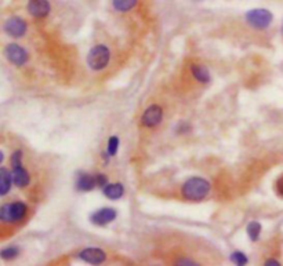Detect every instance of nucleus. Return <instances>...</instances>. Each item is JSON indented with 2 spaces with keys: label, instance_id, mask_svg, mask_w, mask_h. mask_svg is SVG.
Listing matches in <instances>:
<instances>
[{
  "label": "nucleus",
  "instance_id": "1",
  "mask_svg": "<svg viewBox=\"0 0 283 266\" xmlns=\"http://www.w3.org/2000/svg\"><path fill=\"white\" fill-rule=\"evenodd\" d=\"M210 183L202 177H192L188 181H185L181 186V195L184 199L191 201H201L206 199L207 195L210 193Z\"/></svg>",
  "mask_w": 283,
  "mask_h": 266
},
{
  "label": "nucleus",
  "instance_id": "2",
  "mask_svg": "<svg viewBox=\"0 0 283 266\" xmlns=\"http://www.w3.org/2000/svg\"><path fill=\"white\" fill-rule=\"evenodd\" d=\"M28 214V206L24 201L4 203L0 206V222L3 224H17L25 219Z\"/></svg>",
  "mask_w": 283,
  "mask_h": 266
},
{
  "label": "nucleus",
  "instance_id": "3",
  "mask_svg": "<svg viewBox=\"0 0 283 266\" xmlns=\"http://www.w3.org/2000/svg\"><path fill=\"white\" fill-rule=\"evenodd\" d=\"M109 58H111L109 48L104 44H97L87 54V65L93 71H102L108 65Z\"/></svg>",
  "mask_w": 283,
  "mask_h": 266
},
{
  "label": "nucleus",
  "instance_id": "4",
  "mask_svg": "<svg viewBox=\"0 0 283 266\" xmlns=\"http://www.w3.org/2000/svg\"><path fill=\"white\" fill-rule=\"evenodd\" d=\"M274 15L267 8H253L246 12V21L254 29L264 30L272 24Z\"/></svg>",
  "mask_w": 283,
  "mask_h": 266
},
{
  "label": "nucleus",
  "instance_id": "5",
  "mask_svg": "<svg viewBox=\"0 0 283 266\" xmlns=\"http://www.w3.org/2000/svg\"><path fill=\"white\" fill-rule=\"evenodd\" d=\"M4 57L6 59L14 66H24L28 59H29V54L25 50L22 46H19L17 43H8L4 47Z\"/></svg>",
  "mask_w": 283,
  "mask_h": 266
},
{
  "label": "nucleus",
  "instance_id": "6",
  "mask_svg": "<svg viewBox=\"0 0 283 266\" xmlns=\"http://www.w3.org/2000/svg\"><path fill=\"white\" fill-rule=\"evenodd\" d=\"M3 29H4V32L8 36L18 39V37H22L26 33L28 25H26V21H25L24 18L15 15V17H10L7 19L6 22H4Z\"/></svg>",
  "mask_w": 283,
  "mask_h": 266
},
{
  "label": "nucleus",
  "instance_id": "7",
  "mask_svg": "<svg viewBox=\"0 0 283 266\" xmlns=\"http://www.w3.org/2000/svg\"><path fill=\"white\" fill-rule=\"evenodd\" d=\"M163 119V109L160 105H151L145 109V112L142 113L141 123L142 126H145L148 129H152L160 125Z\"/></svg>",
  "mask_w": 283,
  "mask_h": 266
},
{
  "label": "nucleus",
  "instance_id": "8",
  "mask_svg": "<svg viewBox=\"0 0 283 266\" xmlns=\"http://www.w3.org/2000/svg\"><path fill=\"white\" fill-rule=\"evenodd\" d=\"M77 258H79V260H82L83 262H86V264H91V265H100V264H102V262H105L106 254L104 250L95 249V247H90V249L82 250V251L77 254Z\"/></svg>",
  "mask_w": 283,
  "mask_h": 266
},
{
  "label": "nucleus",
  "instance_id": "9",
  "mask_svg": "<svg viewBox=\"0 0 283 266\" xmlns=\"http://www.w3.org/2000/svg\"><path fill=\"white\" fill-rule=\"evenodd\" d=\"M118 217V213L116 210L112 207H104L97 210L94 213L91 214L90 217V221L94 225H98V226H104V225H108L113 222Z\"/></svg>",
  "mask_w": 283,
  "mask_h": 266
},
{
  "label": "nucleus",
  "instance_id": "10",
  "mask_svg": "<svg viewBox=\"0 0 283 266\" xmlns=\"http://www.w3.org/2000/svg\"><path fill=\"white\" fill-rule=\"evenodd\" d=\"M51 10L48 0H29L28 1V12L35 18L47 17Z\"/></svg>",
  "mask_w": 283,
  "mask_h": 266
},
{
  "label": "nucleus",
  "instance_id": "11",
  "mask_svg": "<svg viewBox=\"0 0 283 266\" xmlns=\"http://www.w3.org/2000/svg\"><path fill=\"white\" fill-rule=\"evenodd\" d=\"M12 182L17 188H26L30 183V175L28 170L25 168L24 164H18V166L11 167Z\"/></svg>",
  "mask_w": 283,
  "mask_h": 266
},
{
  "label": "nucleus",
  "instance_id": "12",
  "mask_svg": "<svg viewBox=\"0 0 283 266\" xmlns=\"http://www.w3.org/2000/svg\"><path fill=\"white\" fill-rule=\"evenodd\" d=\"M97 188L95 175H91L89 172H80L76 179V189L80 192H90Z\"/></svg>",
  "mask_w": 283,
  "mask_h": 266
},
{
  "label": "nucleus",
  "instance_id": "13",
  "mask_svg": "<svg viewBox=\"0 0 283 266\" xmlns=\"http://www.w3.org/2000/svg\"><path fill=\"white\" fill-rule=\"evenodd\" d=\"M12 175L4 167H0V197L10 193L12 186Z\"/></svg>",
  "mask_w": 283,
  "mask_h": 266
},
{
  "label": "nucleus",
  "instance_id": "14",
  "mask_svg": "<svg viewBox=\"0 0 283 266\" xmlns=\"http://www.w3.org/2000/svg\"><path fill=\"white\" fill-rule=\"evenodd\" d=\"M191 69V75L195 80H198L199 83L206 84L210 82V72L207 71L206 66L201 65V64H192L189 66Z\"/></svg>",
  "mask_w": 283,
  "mask_h": 266
},
{
  "label": "nucleus",
  "instance_id": "15",
  "mask_svg": "<svg viewBox=\"0 0 283 266\" xmlns=\"http://www.w3.org/2000/svg\"><path fill=\"white\" fill-rule=\"evenodd\" d=\"M102 193L108 197V199H111V200H118L120 199L122 196L124 195V186L122 183H106L105 186L102 188Z\"/></svg>",
  "mask_w": 283,
  "mask_h": 266
},
{
  "label": "nucleus",
  "instance_id": "16",
  "mask_svg": "<svg viewBox=\"0 0 283 266\" xmlns=\"http://www.w3.org/2000/svg\"><path fill=\"white\" fill-rule=\"evenodd\" d=\"M138 0H112V6L116 11L127 12L134 8Z\"/></svg>",
  "mask_w": 283,
  "mask_h": 266
},
{
  "label": "nucleus",
  "instance_id": "17",
  "mask_svg": "<svg viewBox=\"0 0 283 266\" xmlns=\"http://www.w3.org/2000/svg\"><path fill=\"white\" fill-rule=\"evenodd\" d=\"M261 231H263L261 224L257 222V221H252V222L248 225V229H246L249 239H250L252 242H257V240H259L260 235H261Z\"/></svg>",
  "mask_w": 283,
  "mask_h": 266
},
{
  "label": "nucleus",
  "instance_id": "18",
  "mask_svg": "<svg viewBox=\"0 0 283 266\" xmlns=\"http://www.w3.org/2000/svg\"><path fill=\"white\" fill-rule=\"evenodd\" d=\"M18 255H19V249L15 246H10V247H6V249L0 251V258L3 261L15 260Z\"/></svg>",
  "mask_w": 283,
  "mask_h": 266
},
{
  "label": "nucleus",
  "instance_id": "19",
  "mask_svg": "<svg viewBox=\"0 0 283 266\" xmlns=\"http://www.w3.org/2000/svg\"><path fill=\"white\" fill-rule=\"evenodd\" d=\"M118 149H119V138L116 135L111 136V138L108 139L106 153L109 154L111 157H113V156H116V153H118Z\"/></svg>",
  "mask_w": 283,
  "mask_h": 266
},
{
  "label": "nucleus",
  "instance_id": "20",
  "mask_svg": "<svg viewBox=\"0 0 283 266\" xmlns=\"http://www.w3.org/2000/svg\"><path fill=\"white\" fill-rule=\"evenodd\" d=\"M231 261L235 264V265H246L249 262L248 257L243 254L242 251H235L231 254Z\"/></svg>",
  "mask_w": 283,
  "mask_h": 266
},
{
  "label": "nucleus",
  "instance_id": "21",
  "mask_svg": "<svg viewBox=\"0 0 283 266\" xmlns=\"http://www.w3.org/2000/svg\"><path fill=\"white\" fill-rule=\"evenodd\" d=\"M11 167L18 166V164H22V150H14L11 154V159H10Z\"/></svg>",
  "mask_w": 283,
  "mask_h": 266
},
{
  "label": "nucleus",
  "instance_id": "22",
  "mask_svg": "<svg viewBox=\"0 0 283 266\" xmlns=\"http://www.w3.org/2000/svg\"><path fill=\"white\" fill-rule=\"evenodd\" d=\"M95 182H97V186L102 189L106 183H108V177L104 175V174H97V175H95Z\"/></svg>",
  "mask_w": 283,
  "mask_h": 266
},
{
  "label": "nucleus",
  "instance_id": "23",
  "mask_svg": "<svg viewBox=\"0 0 283 266\" xmlns=\"http://www.w3.org/2000/svg\"><path fill=\"white\" fill-rule=\"evenodd\" d=\"M275 189H277V193L281 197H283V175L278 178L277 183H275Z\"/></svg>",
  "mask_w": 283,
  "mask_h": 266
},
{
  "label": "nucleus",
  "instance_id": "24",
  "mask_svg": "<svg viewBox=\"0 0 283 266\" xmlns=\"http://www.w3.org/2000/svg\"><path fill=\"white\" fill-rule=\"evenodd\" d=\"M176 264H177V265H196V262L192 260H189V258H181V260H177L176 261Z\"/></svg>",
  "mask_w": 283,
  "mask_h": 266
},
{
  "label": "nucleus",
  "instance_id": "25",
  "mask_svg": "<svg viewBox=\"0 0 283 266\" xmlns=\"http://www.w3.org/2000/svg\"><path fill=\"white\" fill-rule=\"evenodd\" d=\"M264 264H266V265H268V266H279V265H281V262H279L278 260H275V258H270V260H267Z\"/></svg>",
  "mask_w": 283,
  "mask_h": 266
},
{
  "label": "nucleus",
  "instance_id": "26",
  "mask_svg": "<svg viewBox=\"0 0 283 266\" xmlns=\"http://www.w3.org/2000/svg\"><path fill=\"white\" fill-rule=\"evenodd\" d=\"M188 130H189V126H187L185 123H181V125L177 127V131H178V133H181V134L187 133Z\"/></svg>",
  "mask_w": 283,
  "mask_h": 266
},
{
  "label": "nucleus",
  "instance_id": "27",
  "mask_svg": "<svg viewBox=\"0 0 283 266\" xmlns=\"http://www.w3.org/2000/svg\"><path fill=\"white\" fill-rule=\"evenodd\" d=\"M4 161V153H3V150H0V164Z\"/></svg>",
  "mask_w": 283,
  "mask_h": 266
}]
</instances>
